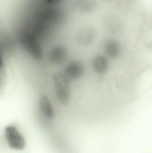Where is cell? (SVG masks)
<instances>
[{"instance_id": "obj_4", "label": "cell", "mask_w": 152, "mask_h": 153, "mask_svg": "<svg viewBox=\"0 0 152 153\" xmlns=\"http://www.w3.org/2000/svg\"><path fill=\"white\" fill-rule=\"evenodd\" d=\"M97 36V31L94 27L85 26L78 31L76 36L77 42L80 45L87 47L93 42Z\"/></svg>"}, {"instance_id": "obj_6", "label": "cell", "mask_w": 152, "mask_h": 153, "mask_svg": "<svg viewBox=\"0 0 152 153\" xmlns=\"http://www.w3.org/2000/svg\"><path fill=\"white\" fill-rule=\"evenodd\" d=\"M68 56V51L64 46L57 45L50 51L49 59L51 62L56 65L62 64L66 62Z\"/></svg>"}, {"instance_id": "obj_2", "label": "cell", "mask_w": 152, "mask_h": 153, "mask_svg": "<svg viewBox=\"0 0 152 153\" xmlns=\"http://www.w3.org/2000/svg\"><path fill=\"white\" fill-rule=\"evenodd\" d=\"M21 45L34 59L39 60L43 56V50L38 38L30 31L23 29L18 34Z\"/></svg>"}, {"instance_id": "obj_11", "label": "cell", "mask_w": 152, "mask_h": 153, "mask_svg": "<svg viewBox=\"0 0 152 153\" xmlns=\"http://www.w3.org/2000/svg\"><path fill=\"white\" fill-rule=\"evenodd\" d=\"M44 1L48 4L52 5H56L59 4L62 0H44Z\"/></svg>"}, {"instance_id": "obj_9", "label": "cell", "mask_w": 152, "mask_h": 153, "mask_svg": "<svg viewBox=\"0 0 152 153\" xmlns=\"http://www.w3.org/2000/svg\"><path fill=\"white\" fill-rule=\"evenodd\" d=\"M39 107L40 111L46 117L52 118L54 116V110L51 103L48 97L42 96L39 99Z\"/></svg>"}, {"instance_id": "obj_3", "label": "cell", "mask_w": 152, "mask_h": 153, "mask_svg": "<svg viewBox=\"0 0 152 153\" xmlns=\"http://www.w3.org/2000/svg\"><path fill=\"white\" fill-rule=\"evenodd\" d=\"M4 134L8 145L11 148L14 150H21L25 147V139L14 126L6 127Z\"/></svg>"}, {"instance_id": "obj_7", "label": "cell", "mask_w": 152, "mask_h": 153, "mask_svg": "<svg viewBox=\"0 0 152 153\" xmlns=\"http://www.w3.org/2000/svg\"><path fill=\"white\" fill-rule=\"evenodd\" d=\"M73 6L80 12L90 13L96 9L97 3L95 0H75Z\"/></svg>"}, {"instance_id": "obj_1", "label": "cell", "mask_w": 152, "mask_h": 153, "mask_svg": "<svg viewBox=\"0 0 152 153\" xmlns=\"http://www.w3.org/2000/svg\"><path fill=\"white\" fill-rule=\"evenodd\" d=\"M52 81L57 101L62 105H67L71 97L70 80L64 72L58 71L53 75Z\"/></svg>"}, {"instance_id": "obj_8", "label": "cell", "mask_w": 152, "mask_h": 153, "mask_svg": "<svg viewBox=\"0 0 152 153\" xmlns=\"http://www.w3.org/2000/svg\"><path fill=\"white\" fill-rule=\"evenodd\" d=\"M109 61L106 57L101 55L96 56L93 59L92 66L94 71L99 74L105 73L109 68Z\"/></svg>"}, {"instance_id": "obj_5", "label": "cell", "mask_w": 152, "mask_h": 153, "mask_svg": "<svg viewBox=\"0 0 152 153\" xmlns=\"http://www.w3.org/2000/svg\"><path fill=\"white\" fill-rule=\"evenodd\" d=\"M84 72V66L83 63L74 61L68 65L64 73L70 80H76L82 77Z\"/></svg>"}, {"instance_id": "obj_10", "label": "cell", "mask_w": 152, "mask_h": 153, "mask_svg": "<svg viewBox=\"0 0 152 153\" xmlns=\"http://www.w3.org/2000/svg\"><path fill=\"white\" fill-rule=\"evenodd\" d=\"M106 54L112 58H116L120 54V48L118 42L114 39H109L104 45Z\"/></svg>"}, {"instance_id": "obj_12", "label": "cell", "mask_w": 152, "mask_h": 153, "mask_svg": "<svg viewBox=\"0 0 152 153\" xmlns=\"http://www.w3.org/2000/svg\"><path fill=\"white\" fill-rule=\"evenodd\" d=\"M108 1H111V0H108Z\"/></svg>"}]
</instances>
